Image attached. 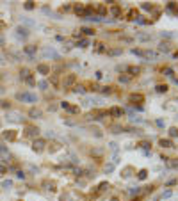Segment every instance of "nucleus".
<instances>
[{"label": "nucleus", "instance_id": "13", "mask_svg": "<svg viewBox=\"0 0 178 201\" xmlns=\"http://www.w3.org/2000/svg\"><path fill=\"white\" fill-rule=\"evenodd\" d=\"M36 71L41 73V75H50V66H46L45 63H41V64L36 66Z\"/></svg>", "mask_w": 178, "mask_h": 201}, {"label": "nucleus", "instance_id": "42", "mask_svg": "<svg viewBox=\"0 0 178 201\" xmlns=\"http://www.w3.org/2000/svg\"><path fill=\"white\" fill-rule=\"evenodd\" d=\"M175 82H177V84H178V77H177V78H175Z\"/></svg>", "mask_w": 178, "mask_h": 201}, {"label": "nucleus", "instance_id": "36", "mask_svg": "<svg viewBox=\"0 0 178 201\" xmlns=\"http://www.w3.org/2000/svg\"><path fill=\"white\" fill-rule=\"evenodd\" d=\"M11 185H13V182H11V180H5V182L2 183V187H11Z\"/></svg>", "mask_w": 178, "mask_h": 201}, {"label": "nucleus", "instance_id": "37", "mask_svg": "<svg viewBox=\"0 0 178 201\" xmlns=\"http://www.w3.org/2000/svg\"><path fill=\"white\" fill-rule=\"evenodd\" d=\"M5 27H7V25H5V22H2V20H0V32H4V31H5Z\"/></svg>", "mask_w": 178, "mask_h": 201}, {"label": "nucleus", "instance_id": "23", "mask_svg": "<svg viewBox=\"0 0 178 201\" xmlns=\"http://www.w3.org/2000/svg\"><path fill=\"white\" fill-rule=\"evenodd\" d=\"M132 80V77L128 75V73H123V75H119V82H130Z\"/></svg>", "mask_w": 178, "mask_h": 201}, {"label": "nucleus", "instance_id": "31", "mask_svg": "<svg viewBox=\"0 0 178 201\" xmlns=\"http://www.w3.org/2000/svg\"><path fill=\"white\" fill-rule=\"evenodd\" d=\"M50 82H52V84H54V86L57 87V86H59V78H57V75H54V77L50 78Z\"/></svg>", "mask_w": 178, "mask_h": 201}, {"label": "nucleus", "instance_id": "30", "mask_svg": "<svg viewBox=\"0 0 178 201\" xmlns=\"http://www.w3.org/2000/svg\"><path fill=\"white\" fill-rule=\"evenodd\" d=\"M34 7H36L34 2H25V9H27V11H32Z\"/></svg>", "mask_w": 178, "mask_h": 201}, {"label": "nucleus", "instance_id": "18", "mask_svg": "<svg viewBox=\"0 0 178 201\" xmlns=\"http://www.w3.org/2000/svg\"><path fill=\"white\" fill-rule=\"evenodd\" d=\"M29 116H31V118H41L43 112H41V109H31V110H29Z\"/></svg>", "mask_w": 178, "mask_h": 201}, {"label": "nucleus", "instance_id": "24", "mask_svg": "<svg viewBox=\"0 0 178 201\" xmlns=\"http://www.w3.org/2000/svg\"><path fill=\"white\" fill-rule=\"evenodd\" d=\"M177 7H178V4H175V2H169V4H168V7H166V9H168V11H169V13H175V11H177Z\"/></svg>", "mask_w": 178, "mask_h": 201}, {"label": "nucleus", "instance_id": "35", "mask_svg": "<svg viewBox=\"0 0 178 201\" xmlns=\"http://www.w3.org/2000/svg\"><path fill=\"white\" fill-rule=\"evenodd\" d=\"M96 50H98V52H104V50H105V48H104V43H98V45H96Z\"/></svg>", "mask_w": 178, "mask_h": 201}, {"label": "nucleus", "instance_id": "4", "mask_svg": "<svg viewBox=\"0 0 178 201\" xmlns=\"http://www.w3.org/2000/svg\"><path fill=\"white\" fill-rule=\"evenodd\" d=\"M107 116H109V110H105V109H95V110H91L87 114L89 119H102V118H107Z\"/></svg>", "mask_w": 178, "mask_h": 201}, {"label": "nucleus", "instance_id": "26", "mask_svg": "<svg viewBox=\"0 0 178 201\" xmlns=\"http://www.w3.org/2000/svg\"><path fill=\"white\" fill-rule=\"evenodd\" d=\"M169 137H178V128L177 127H171V128H169Z\"/></svg>", "mask_w": 178, "mask_h": 201}, {"label": "nucleus", "instance_id": "27", "mask_svg": "<svg viewBox=\"0 0 178 201\" xmlns=\"http://www.w3.org/2000/svg\"><path fill=\"white\" fill-rule=\"evenodd\" d=\"M50 146H52L50 151H59V150H61V144H59V142H52Z\"/></svg>", "mask_w": 178, "mask_h": 201}, {"label": "nucleus", "instance_id": "28", "mask_svg": "<svg viewBox=\"0 0 178 201\" xmlns=\"http://www.w3.org/2000/svg\"><path fill=\"white\" fill-rule=\"evenodd\" d=\"M146 176H148V171H146V169H141V171H139V174H137V178H139V180H144Z\"/></svg>", "mask_w": 178, "mask_h": 201}, {"label": "nucleus", "instance_id": "12", "mask_svg": "<svg viewBox=\"0 0 178 201\" xmlns=\"http://www.w3.org/2000/svg\"><path fill=\"white\" fill-rule=\"evenodd\" d=\"M132 174H136V169L132 168V166H127V168L121 169V176H123V178H130Z\"/></svg>", "mask_w": 178, "mask_h": 201}, {"label": "nucleus", "instance_id": "17", "mask_svg": "<svg viewBox=\"0 0 178 201\" xmlns=\"http://www.w3.org/2000/svg\"><path fill=\"white\" fill-rule=\"evenodd\" d=\"M73 196H75V192H71V191H66L63 196H61V201H73Z\"/></svg>", "mask_w": 178, "mask_h": 201}, {"label": "nucleus", "instance_id": "38", "mask_svg": "<svg viewBox=\"0 0 178 201\" xmlns=\"http://www.w3.org/2000/svg\"><path fill=\"white\" fill-rule=\"evenodd\" d=\"M75 91H78V93H86V89H84L82 86H77V87H75Z\"/></svg>", "mask_w": 178, "mask_h": 201}, {"label": "nucleus", "instance_id": "21", "mask_svg": "<svg viewBox=\"0 0 178 201\" xmlns=\"http://www.w3.org/2000/svg\"><path fill=\"white\" fill-rule=\"evenodd\" d=\"M155 89H157V93H168V89H169V87H168L166 84H159Z\"/></svg>", "mask_w": 178, "mask_h": 201}, {"label": "nucleus", "instance_id": "33", "mask_svg": "<svg viewBox=\"0 0 178 201\" xmlns=\"http://www.w3.org/2000/svg\"><path fill=\"white\" fill-rule=\"evenodd\" d=\"M100 91H102V93H104V95H110V87H102V89H100Z\"/></svg>", "mask_w": 178, "mask_h": 201}, {"label": "nucleus", "instance_id": "6", "mask_svg": "<svg viewBox=\"0 0 178 201\" xmlns=\"http://www.w3.org/2000/svg\"><path fill=\"white\" fill-rule=\"evenodd\" d=\"M45 146H46V141H45V139H41V137L34 139V142H32V150H34L36 153L45 151Z\"/></svg>", "mask_w": 178, "mask_h": 201}, {"label": "nucleus", "instance_id": "44", "mask_svg": "<svg viewBox=\"0 0 178 201\" xmlns=\"http://www.w3.org/2000/svg\"><path fill=\"white\" fill-rule=\"evenodd\" d=\"M18 201H23V200H18Z\"/></svg>", "mask_w": 178, "mask_h": 201}, {"label": "nucleus", "instance_id": "3", "mask_svg": "<svg viewBox=\"0 0 178 201\" xmlns=\"http://www.w3.org/2000/svg\"><path fill=\"white\" fill-rule=\"evenodd\" d=\"M73 11H75V14H77V16L86 18V16L91 13V7H87V5H84V4H77V5L73 7Z\"/></svg>", "mask_w": 178, "mask_h": 201}, {"label": "nucleus", "instance_id": "19", "mask_svg": "<svg viewBox=\"0 0 178 201\" xmlns=\"http://www.w3.org/2000/svg\"><path fill=\"white\" fill-rule=\"evenodd\" d=\"M109 187H110V185H109L107 182H104V183H100V185L96 187V189H98V191H96V196H98V194H102V192H105V189H109Z\"/></svg>", "mask_w": 178, "mask_h": 201}, {"label": "nucleus", "instance_id": "14", "mask_svg": "<svg viewBox=\"0 0 178 201\" xmlns=\"http://www.w3.org/2000/svg\"><path fill=\"white\" fill-rule=\"evenodd\" d=\"M139 18V11L136 9V7H132L130 11H128V20H132V22H136Z\"/></svg>", "mask_w": 178, "mask_h": 201}, {"label": "nucleus", "instance_id": "22", "mask_svg": "<svg viewBox=\"0 0 178 201\" xmlns=\"http://www.w3.org/2000/svg\"><path fill=\"white\" fill-rule=\"evenodd\" d=\"M82 32L86 34V36H95L96 31H95V29H91V27H84V29H82Z\"/></svg>", "mask_w": 178, "mask_h": 201}, {"label": "nucleus", "instance_id": "10", "mask_svg": "<svg viewBox=\"0 0 178 201\" xmlns=\"http://www.w3.org/2000/svg\"><path fill=\"white\" fill-rule=\"evenodd\" d=\"M61 107H63V109H66V110H70V112H73V114H78V112H80V109H78L77 105H71L70 101H63V103H61Z\"/></svg>", "mask_w": 178, "mask_h": 201}, {"label": "nucleus", "instance_id": "25", "mask_svg": "<svg viewBox=\"0 0 178 201\" xmlns=\"http://www.w3.org/2000/svg\"><path fill=\"white\" fill-rule=\"evenodd\" d=\"M139 146H141L142 150H150V148H151V142H148V141H142V142H139Z\"/></svg>", "mask_w": 178, "mask_h": 201}, {"label": "nucleus", "instance_id": "2", "mask_svg": "<svg viewBox=\"0 0 178 201\" xmlns=\"http://www.w3.org/2000/svg\"><path fill=\"white\" fill-rule=\"evenodd\" d=\"M23 135L27 137V139H37V135H39V128L36 127V125H25V132Z\"/></svg>", "mask_w": 178, "mask_h": 201}, {"label": "nucleus", "instance_id": "8", "mask_svg": "<svg viewBox=\"0 0 178 201\" xmlns=\"http://www.w3.org/2000/svg\"><path fill=\"white\" fill-rule=\"evenodd\" d=\"M4 139L9 141V142H14V141L18 139V132H16V130H5V132H4Z\"/></svg>", "mask_w": 178, "mask_h": 201}, {"label": "nucleus", "instance_id": "20", "mask_svg": "<svg viewBox=\"0 0 178 201\" xmlns=\"http://www.w3.org/2000/svg\"><path fill=\"white\" fill-rule=\"evenodd\" d=\"M23 50H25V54H29V55H34V54H36V46H34V45H27Z\"/></svg>", "mask_w": 178, "mask_h": 201}, {"label": "nucleus", "instance_id": "15", "mask_svg": "<svg viewBox=\"0 0 178 201\" xmlns=\"http://www.w3.org/2000/svg\"><path fill=\"white\" fill-rule=\"evenodd\" d=\"M139 73H141V68H139V66H130V68H128V75H130L132 78H134V77H137Z\"/></svg>", "mask_w": 178, "mask_h": 201}, {"label": "nucleus", "instance_id": "39", "mask_svg": "<svg viewBox=\"0 0 178 201\" xmlns=\"http://www.w3.org/2000/svg\"><path fill=\"white\" fill-rule=\"evenodd\" d=\"M16 176H18V178H22V180H23V178H25V173H23V171H18V173H16Z\"/></svg>", "mask_w": 178, "mask_h": 201}, {"label": "nucleus", "instance_id": "43", "mask_svg": "<svg viewBox=\"0 0 178 201\" xmlns=\"http://www.w3.org/2000/svg\"><path fill=\"white\" fill-rule=\"evenodd\" d=\"M175 57H178V52H177V54H175Z\"/></svg>", "mask_w": 178, "mask_h": 201}, {"label": "nucleus", "instance_id": "34", "mask_svg": "<svg viewBox=\"0 0 178 201\" xmlns=\"http://www.w3.org/2000/svg\"><path fill=\"white\" fill-rule=\"evenodd\" d=\"M5 173H7V166H2L0 164V174H5Z\"/></svg>", "mask_w": 178, "mask_h": 201}, {"label": "nucleus", "instance_id": "29", "mask_svg": "<svg viewBox=\"0 0 178 201\" xmlns=\"http://www.w3.org/2000/svg\"><path fill=\"white\" fill-rule=\"evenodd\" d=\"M0 107H2V109H11V103L5 101V100H0Z\"/></svg>", "mask_w": 178, "mask_h": 201}, {"label": "nucleus", "instance_id": "32", "mask_svg": "<svg viewBox=\"0 0 178 201\" xmlns=\"http://www.w3.org/2000/svg\"><path fill=\"white\" fill-rule=\"evenodd\" d=\"M168 166H169V168H177L178 166V159H173V162H168Z\"/></svg>", "mask_w": 178, "mask_h": 201}, {"label": "nucleus", "instance_id": "16", "mask_svg": "<svg viewBox=\"0 0 178 201\" xmlns=\"http://www.w3.org/2000/svg\"><path fill=\"white\" fill-rule=\"evenodd\" d=\"M159 144H160L162 148H173V141H171V139H160Z\"/></svg>", "mask_w": 178, "mask_h": 201}, {"label": "nucleus", "instance_id": "40", "mask_svg": "<svg viewBox=\"0 0 178 201\" xmlns=\"http://www.w3.org/2000/svg\"><path fill=\"white\" fill-rule=\"evenodd\" d=\"M80 45H82V48H86V46L89 45V41H87V39H84V41H80Z\"/></svg>", "mask_w": 178, "mask_h": 201}, {"label": "nucleus", "instance_id": "41", "mask_svg": "<svg viewBox=\"0 0 178 201\" xmlns=\"http://www.w3.org/2000/svg\"><path fill=\"white\" fill-rule=\"evenodd\" d=\"M175 14H177V16H178V7H177V11H175Z\"/></svg>", "mask_w": 178, "mask_h": 201}, {"label": "nucleus", "instance_id": "11", "mask_svg": "<svg viewBox=\"0 0 178 201\" xmlns=\"http://www.w3.org/2000/svg\"><path fill=\"white\" fill-rule=\"evenodd\" d=\"M125 114V110L121 109V107H112L110 110H109V116H112V118H121Z\"/></svg>", "mask_w": 178, "mask_h": 201}, {"label": "nucleus", "instance_id": "7", "mask_svg": "<svg viewBox=\"0 0 178 201\" xmlns=\"http://www.w3.org/2000/svg\"><path fill=\"white\" fill-rule=\"evenodd\" d=\"M16 98L22 101H29V103H34L36 101V95H32V93H18L16 95Z\"/></svg>", "mask_w": 178, "mask_h": 201}, {"label": "nucleus", "instance_id": "9", "mask_svg": "<svg viewBox=\"0 0 178 201\" xmlns=\"http://www.w3.org/2000/svg\"><path fill=\"white\" fill-rule=\"evenodd\" d=\"M110 14L114 16V18H121V5L119 4H110Z\"/></svg>", "mask_w": 178, "mask_h": 201}, {"label": "nucleus", "instance_id": "1", "mask_svg": "<svg viewBox=\"0 0 178 201\" xmlns=\"http://www.w3.org/2000/svg\"><path fill=\"white\" fill-rule=\"evenodd\" d=\"M75 84H77V75L68 73V75H64V77H63V87H64V89H71V87H75Z\"/></svg>", "mask_w": 178, "mask_h": 201}, {"label": "nucleus", "instance_id": "5", "mask_svg": "<svg viewBox=\"0 0 178 201\" xmlns=\"http://www.w3.org/2000/svg\"><path fill=\"white\" fill-rule=\"evenodd\" d=\"M144 100H146V98H144L142 93H132V95L128 96V101H130L132 105H142Z\"/></svg>", "mask_w": 178, "mask_h": 201}]
</instances>
